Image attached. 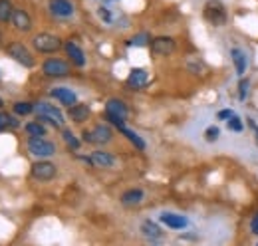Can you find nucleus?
<instances>
[{"label": "nucleus", "mask_w": 258, "mask_h": 246, "mask_svg": "<svg viewBox=\"0 0 258 246\" xmlns=\"http://www.w3.org/2000/svg\"><path fill=\"white\" fill-rule=\"evenodd\" d=\"M42 72L48 78H66V76H70V66L64 60L50 58L42 64Z\"/></svg>", "instance_id": "nucleus-7"}, {"label": "nucleus", "mask_w": 258, "mask_h": 246, "mask_svg": "<svg viewBox=\"0 0 258 246\" xmlns=\"http://www.w3.org/2000/svg\"><path fill=\"white\" fill-rule=\"evenodd\" d=\"M90 165L99 167V169H111L115 165V157L111 153H105V151H94L90 157Z\"/></svg>", "instance_id": "nucleus-14"}, {"label": "nucleus", "mask_w": 258, "mask_h": 246, "mask_svg": "<svg viewBox=\"0 0 258 246\" xmlns=\"http://www.w3.org/2000/svg\"><path fill=\"white\" fill-rule=\"evenodd\" d=\"M24 131L30 135V137H44L46 135V127L42 125V121H30L26 127H24Z\"/></svg>", "instance_id": "nucleus-24"}, {"label": "nucleus", "mask_w": 258, "mask_h": 246, "mask_svg": "<svg viewBox=\"0 0 258 246\" xmlns=\"http://www.w3.org/2000/svg\"><path fill=\"white\" fill-rule=\"evenodd\" d=\"M248 90H250V82H248L246 78H242V80H240V84H238V99H240V101H244V99H246Z\"/></svg>", "instance_id": "nucleus-29"}, {"label": "nucleus", "mask_w": 258, "mask_h": 246, "mask_svg": "<svg viewBox=\"0 0 258 246\" xmlns=\"http://www.w3.org/2000/svg\"><path fill=\"white\" fill-rule=\"evenodd\" d=\"M62 135H64V141L68 143V147H70V149H74V151H78V149H80V141L74 137V133H72L70 129H64V133H62Z\"/></svg>", "instance_id": "nucleus-27"}, {"label": "nucleus", "mask_w": 258, "mask_h": 246, "mask_svg": "<svg viewBox=\"0 0 258 246\" xmlns=\"http://www.w3.org/2000/svg\"><path fill=\"white\" fill-rule=\"evenodd\" d=\"M117 129H119V131H121V133H123V135L127 137L129 141H131V143H133V145H135L137 149H141V151L145 149V141H143V139H141V137H139V135H137L135 131H131V129H127L125 125H121V127H117Z\"/></svg>", "instance_id": "nucleus-22"}, {"label": "nucleus", "mask_w": 258, "mask_h": 246, "mask_svg": "<svg viewBox=\"0 0 258 246\" xmlns=\"http://www.w3.org/2000/svg\"><path fill=\"white\" fill-rule=\"evenodd\" d=\"M8 127H12V129H16V127H18V121H16V117L8 115Z\"/></svg>", "instance_id": "nucleus-36"}, {"label": "nucleus", "mask_w": 258, "mask_h": 246, "mask_svg": "<svg viewBox=\"0 0 258 246\" xmlns=\"http://www.w3.org/2000/svg\"><path fill=\"white\" fill-rule=\"evenodd\" d=\"M105 111H107V113H113V115H117V117H123V119H127V113H129L127 105H125L121 99H115V97L107 99Z\"/></svg>", "instance_id": "nucleus-17"}, {"label": "nucleus", "mask_w": 258, "mask_h": 246, "mask_svg": "<svg viewBox=\"0 0 258 246\" xmlns=\"http://www.w3.org/2000/svg\"><path fill=\"white\" fill-rule=\"evenodd\" d=\"M48 8L58 18H68V16L74 14V4L70 0H50L48 2Z\"/></svg>", "instance_id": "nucleus-12"}, {"label": "nucleus", "mask_w": 258, "mask_h": 246, "mask_svg": "<svg viewBox=\"0 0 258 246\" xmlns=\"http://www.w3.org/2000/svg\"><path fill=\"white\" fill-rule=\"evenodd\" d=\"M226 125H228V129H230V131H234V133H240V131H242V123H240V119H238L234 113L226 119Z\"/></svg>", "instance_id": "nucleus-28"}, {"label": "nucleus", "mask_w": 258, "mask_h": 246, "mask_svg": "<svg viewBox=\"0 0 258 246\" xmlns=\"http://www.w3.org/2000/svg\"><path fill=\"white\" fill-rule=\"evenodd\" d=\"M12 12H14V6L10 0H0V22H10L12 20Z\"/></svg>", "instance_id": "nucleus-23"}, {"label": "nucleus", "mask_w": 258, "mask_h": 246, "mask_svg": "<svg viewBox=\"0 0 258 246\" xmlns=\"http://www.w3.org/2000/svg\"><path fill=\"white\" fill-rule=\"evenodd\" d=\"M90 117V107L86 103H74L70 107V119L74 123H84Z\"/></svg>", "instance_id": "nucleus-20"}, {"label": "nucleus", "mask_w": 258, "mask_h": 246, "mask_svg": "<svg viewBox=\"0 0 258 246\" xmlns=\"http://www.w3.org/2000/svg\"><path fill=\"white\" fill-rule=\"evenodd\" d=\"M147 42H151L149 34H147V32H141V34H137V36L129 38V40H127V46H145Z\"/></svg>", "instance_id": "nucleus-26"}, {"label": "nucleus", "mask_w": 258, "mask_h": 246, "mask_svg": "<svg viewBox=\"0 0 258 246\" xmlns=\"http://www.w3.org/2000/svg\"><path fill=\"white\" fill-rule=\"evenodd\" d=\"M56 173H58V167L50 161L42 159V161H36L32 165V177L38 181H52L56 177Z\"/></svg>", "instance_id": "nucleus-8"}, {"label": "nucleus", "mask_w": 258, "mask_h": 246, "mask_svg": "<svg viewBox=\"0 0 258 246\" xmlns=\"http://www.w3.org/2000/svg\"><path fill=\"white\" fill-rule=\"evenodd\" d=\"M0 46H2V34H0Z\"/></svg>", "instance_id": "nucleus-38"}, {"label": "nucleus", "mask_w": 258, "mask_h": 246, "mask_svg": "<svg viewBox=\"0 0 258 246\" xmlns=\"http://www.w3.org/2000/svg\"><path fill=\"white\" fill-rule=\"evenodd\" d=\"M12 24H14L16 30H20V32L32 30V18H30L28 12L22 10V8H14V12H12Z\"/></svg>", "instance_id": "nucleus-10"}, {"label": "nucleus", "mask_w": 258, "mask_h": 246, "mask_svg": "<svg viewBox=\"0 0 258 246\" xmlns=\"http://www.w3.org/2000/svg\"><path fill=\"white\" fill-rule=\"evenodd\" d=\"M230 58H232V61H234L236 74L242 76V74L246 72V56H244V52L238 50V48H234V50H230Z\"/></svg>", "instance_id": "nucleus-21"}, {"label": "nucleus", "mask_w": 258, "mask_h": 246, "mask_svg": "<svg viewBox=\"0 0 258 246\" xmlns=\"http://www.w3.org/2000/svg\"><path fill=\"white\" fill-rule=\"evenodd\" d=\"M6 127H8V115L0 111V131H4Z\"/></svg>", "instance_id": "nucleus-34"}, {"label": "nucleus", "mask_w": 258, "mask_h": 246, "mask_svg": "<svg viewBox=\"0 0 258 246\" xmlns=\"http://www.w3.org/2000/svg\"><path fill=\"white\" fill-rule=\"evenodd\" d=\"M232 115V111L230 109H223V111H219V119H228Z\"/></svg>", "instance_id": "nucleus-35"}, {"label": "nucleus", "mask_w": 258, "mask_h": 246, "mask_svg": "<svg viewBox=\"0 0 258 246\" xmlns=\"http://www.w3.org/2000/svg\"><path fill=\"white\" fill-rule=\"evenodd\" d=\"M151 52L155 56H169L175 52V40L171 36H157L151 40Z\"/></svg>", "instance_id": "nucleus-9"}, {"label": "nucleus", "mask_w": 258, "mask_h": 246, "mask_svg": "<svg viewBox=\"0 0 258 246\" xmlns=\"http://www.w3.org/2000/svg\"><path fill=\"white\" fill-rule=\"evenodd\" d=\"M248 125H250V127L254 129V133H256V135H258V125H256V123L252 121V119H248Z\"/></svg>", "instance_id": "nucleus-37"}, {"label": "nucleus", "mask_w": 258, "mask_h": 246, "mask_svg": "<svg viewBox=\"0 0 258 246\" xmlns=\"http://www.w3.org/2000/svg\"><path fill=\"white\" fill-rule=\"evenodd\" d=\"M34 109V103L30 101H18V103H14V111L18 113V115H28V113H32Z\"/></svg>", "instance_id": "nucleus-25"}, {"label": "nucleus", "mask_w": 258, "mask_h": 246, "mask_svg": "<svg viewBox=\"0 0 258 246\" xmlns=\"http://www.w3.org/2000/svg\"><path fill=\"white\" fill-rule=\"evenodd\" d=\"M250 232L258 236V213L252 216V218H250Z\"/></svg>", "instance_id": "nucleus-33"}, {"label": "nucleus", "mask_w": 258, "mask_h": 246, "mask_svg": "<svg viewBox=\"0 0 258 246\" xmlns=\"http://www.w3.org/2000/svg\"><path fill=\"white\" fill-rule=\"evenodd\" d=\"M149 82V74L143 70V68H133L127 76V86L133 88V90H141L145 88Z\"/></svg>", "instance_id": "nucleus-11"}, {"label": "nucleus", "mask_w": 258, "mask_h": 246, "mask_svg": "<svg viewBox=\"0 0 258 246\" xmlns=\"http://www.w3.org/2000/svg\"><path fill=\"white\" fill-rule=\"evenodd\" d=\"M6 52H8L10 58H14L18 64H22L24 68H32L34 66L32 54H30V50H28L22 42H12V44L6 48Z\"/></svg>", "instance_id": "nucleus-6"}, {"label": "nucleus", "mask_w": 258, "mask_h": 246, "mask_svg": "<svg viewBox=\"0 0 258 246\" xmlns=\"http://www.w3.org/2000/svg\"><path fill=\"white\" fill-rule=\"evenodd\" d=\"M32 46L40 52V54H54L62 48V40L54 34H48V32H42V34H36L32 40Z\"/></svg>", "instance_id": "nucleus-3"}, {"label": "nucleus", "mask_w": 258, "mask_h": 246, "mask_svg": "<svg viewBox=\"0 0 258 246\" xmlns=\"http://www.w3.org/2000/svg\"><path fill=\"white\" fill-rule=\"evenodd\" d=\"M113 139V131L107 125H96L88 131H84V141L86 143H94V145H105Z\"/></svg>", "instance_id": "nucleus-4"}, {"label": "nucleus", "mask_w": 258, "mask_h": 246, "mask_svg": "<svg viewBox=\"0 0 258 246\" xmlns=\"http://www.w3.org/2000/svg\"><path fill=\"white\" fill-rule=\"evenodd\" d=\"M219 135H221V131H219V127L217 125H211L207 131H205V137H207V141H217L219 139Z\"/></svg>", "instance_id": "nucleus-30"}, {"label": "nucleus", "mask_w": 258, "mask_h": 246, "mask_svg": "<svg viewBox=\"0 0 258 246\" xmlns=\"http://www.w3.org/2000/svg\"><path fill=\"white\" fill-rule=\"evenodd\" d=\"M50 95H52L54 99H58L60 103H64V105H74V103H78V95L72 92L70 88H54Z\"/></svg>", "instance_id": "nucleus-16"}, {"label": "nucleus", "mask_w": 258, "mask_h": 246, "mask_svg": "<svg viewBox=\"0 0 258 246\" xmlns=\"http://www.w3.org/2000/svg\"><path fill=\"white\" fill-rule=\"evenodd\" d=\"M105 119L111 123V125H115V127H121V125H125V119H123V117H117V115H113V113H107V111H105Z\"/></svg>", "instance_id": "nucleus-31"}, {"label": "nucleus", "mask_w": 258, "mask_h": 246, "mask_svg": "<svg viewBox=\"0 0 258 246\" xmlns=\"http://www.w3.org/2000/svg\"><path fill=\"white\" fill-rule=\"evenodd\" d=\"M97 14H99V18H101L103 22H111V14H109V10H107L105 6H101V8L97 10Z\"/></svg>", "instance_id": "nucleus-32"}, {"label": "nucleus", "mask_w": 258, "mask_h": 246, "mask_svg": "<svg viewBox=\"0 0 258 246\" xmlns=\"http://www.w3.org/2000/svg\"><path fill=\"white\" fill-rule=\"evenodd\" d=\"M0 105H2V99H0Z\"/></svg>", "instance_id": "nucleus-39"}, {"label": "nucleus", "mask_w": 258, "mask_h": 246, "mask_svg": "<svg viewBox=\"0 0 258 246\" xmlns=\"http://www.w3.org/2000/svg\"><path fill=\"white\" fill-rule=\"evenodd\" d=\"M203 16L211 26H225L226 24V8L221 0H207L205 8H203Z\"/></svg>", "instance_id": "nucleus-1"}, {"label": "nucleus", "mask_w": 258, "mask_h": 246, "mask_svg": "<svg viewBox=\"0 0 258 246\" xmlns=\"http://www.w3.org/2000/svg\"><path fill=\"white\" fill-rule=\"evenodd\" d=\"M36 111H38V121L50 123V125H54V127H62L66 123L64 113H62L56 105H52V103H48V101H40V103L36 105Z\"/></svg>", "instance_id": "nucleus-2"}, {"label": "nucleus", "mask_w": 258, "mask_h": 246, "mask_svg": "<svg viewBox=\"0 0 258 246\" xmlns=\"http://www.w3.org/2000/svg\"><path fill=\"white\" fill-rule=\"evenodd\" d=\"M28 151L34 157H40V159H48L56 153V145L44 137H30L28 139Z\"/></svg>", "instance_id": "nucleus-5"}, {"label": "nucleus", "mask_w": 258, "mask_h": 246, "mask_svg": "<svg viewBox=\"0 0 258 246\" xmlns=\"http://www.w3.org/2000/svg\"><path fill=\"white\" fill-rule=\"evenodd\" d=\"M143 197H145V193L141 191V189H129L125 191L123 195H121V205L123 207H137L141 201H143Z\"/></svg>", "instance_id": "nucleus-19"}, {"label": "nucleus", "mask_w": 258, "mask_h": 246, "mask_svg": "<svg viewBox=\"0 0 258 246\" xmlns=\"http://www.w3.org/2000/svg\"><path fill=\"white\" fill-rule=\"evenodd\" d=\"M159 220H161L165 226H169V228H173V230H181V228H185L187 224H189V220L185 218V216L177 215V213H161L159 216Z\"/></svg>", "instance_id": "nucleus-13"}, {"label": "nucleus", "mask_w": 258, "mask_h": 246, "mask_svg": "<svg viewBox=\"0 0 258 246\" xmlns=\"http://www.w3.org/2000/svg\"><path fill=\"white\" fill-rule=\"evenodd\" d=\"M141 232H143V236H147L149 240H159V238H163L161 226H159L157 222H153V220H143V222H141Z\"/></svg>", "instance_id": "nucleus-18"}, {"label": "nucleus", "mask_w": 258, "mask_h": 246, "mask_svg": "<svg viewBox=\"0 0 258 246\" xmlns=\"http://www.w3.org/2000/svg\"><path fill=\"white\" fill-rule=\"evenodd\" d=\"M66 54H68V58L74 61V66H78V68H84L86 66V56H84V52H82V48L76 44V42H66Z\"/></svg>", "instance_id": "nucleus-15"}]
</instances>
